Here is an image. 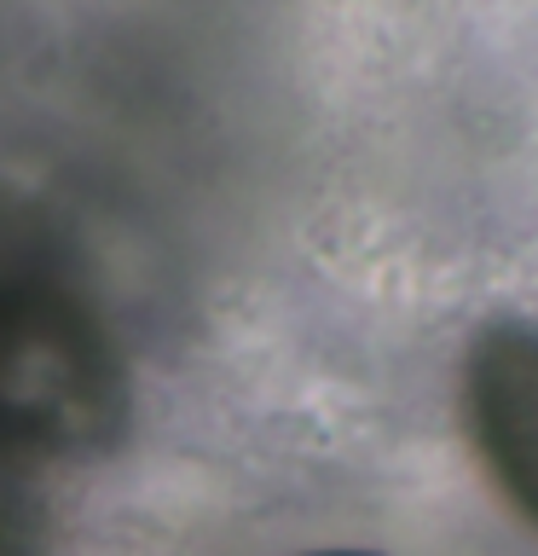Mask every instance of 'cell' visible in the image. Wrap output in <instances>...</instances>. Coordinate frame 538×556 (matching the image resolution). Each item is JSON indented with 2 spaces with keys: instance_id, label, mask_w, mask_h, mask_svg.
<instances>
[{
  "instance_id": "cell-2",
  "label": "cell",
  "mask_w": 538,
  "mask_h": 556,
  "mask_svg": "<svg viewBox=\"0 0 538 556\" xmlns=\"http://www.w3.org/2000/svg\"><path fill=\"white\" fill-rule=\"evenodd\" d=\"M324 556H371V551H324Z\"/></svg>"
},
{
  "instance_id": "cell-1",
  "label": "cell",
  "mask_w": 538,
  "mask_h": 556,
  "mask_svg": "<svg viewBox=\"0 0 538 556\" xmlns=\"http://www.w3.org/2000/svg\"><path fill=\"white\" fill-rule=\"evenodd\" d=\"M469 429L503 498L538 528V325L492 319L463 359Z\"/></svg>"
}]
</instances>
